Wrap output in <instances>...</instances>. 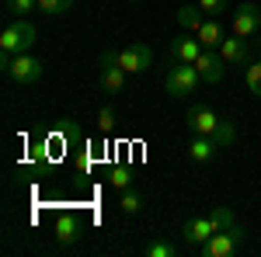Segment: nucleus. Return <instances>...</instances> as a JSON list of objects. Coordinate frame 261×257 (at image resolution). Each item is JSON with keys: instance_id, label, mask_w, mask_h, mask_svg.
Instances as JSON below:
<instances>
[{"instance_id": "2eb2a0df", "label": "nucleus", "mask_w": 261, "mask_h": 257, "mask_svg": "<svg viewBox=\"0 0 261 257\" xmlns=\"http://www.w3.org/2000/svg\"><path fill=\"white\" fill-rule=\"evenodd\" d=\"M199 42H202V49H220L223 45V39H226V32H223V24H220V18H205V24H202L199 32Z\"/></svg>"}, {"instance_id": "5701e85b", "label": "nucleus", "mask_w": 261, "mask_h": 257, "mask_svg": "<svg viewBox=\"0 0 261 257\" xmlns=\"http://www.w3.org/2000/svg\"><path fill=\"white\" fill-rule=\"evenodd\" d=\"M146 257H178V247H171V243H164V240H153V243H146Z\"/></svg>"}, {"instance_id": "bb28decb", "label": "nucleus", "mask_w": 261, "mask_h": 257, "mask_svg": "<svg viewBox=\"0 0 261 257\" xmlns=\"http://www.w3.org/2000/svg\"><path fill=\"white\" fill-rule=\"evenodd\" d=\"M129 4H136V0H129Z\"/></svg>"}, {"instance_id": "f8f14e48", "label": "nucleus", "mask_w": 261, "mask_h": 257, "mask_svg": "<svg viewBox=\"0 0 261 257\" xmlns=\"http://www.w3.org/2000/svg\"><path fill=\"white\" fill-rule=\"evenodd\" d=\"M216 233V226H213V219H209V212L205 216H195V219H188L185 222V240L192 243V247H202L205 240Z\"/></svg>"}, {"instance_id": "b1692460", "label": "nucleus", "mask_w": 261, "mask_h": 257, "mask_svg": "<svg viewBox=\"0 0 261 257\" xmlns=\"http://www.w3.org/2000/svg\"><path fill=\"white\" fill-rule=\"evenodd\" d=\"M70 7H73V0H39L42 14H63V11H70Z\"/></svg>"}, {"instance_id": "20e7f679", "label": "nucleus", "mask_w": 261, "mask_h": 257, "mask_svg": "<svg viewBox=\"0 0 261 257\" xmlns=\"http://www.w3.org/2000/svg\"><path fill=\"white\" fill-rule=\"evenodd\" d=\"M199 83H202V77H199V70H195L192 63H174V66L167 70V77H164V91H167L171 98H188Z\"/></svg>"}, {"instance_id": "4468645a", "label": "nucleus", "mask_w": 261, "mask_h": 257, "mask_svg": "<svg viewBox=\"0 0 261 257\" xmlns=\"http://www.w3.org/2000/svg\"><path fill=\"white\" fill-rule=\"evenodd\" d=\"M216 150H220V142L213 136H192V142H188V160L192 163H209V160L216 157Z\"/></svg>"}, {"instance_id": "6ab92c4d", "label": "nucleus", "mask_w": 261, "mask_h": 257, "mask_svg": "<svg viewBox=\"0 0 261 257\" xmlns=\"http://www.w3.org/2000/svg\"><path fill=\"white\" fill-rule=\"evenodd\" d=\"M119 205H122V212H129V216H136L143 209V198H140V191H133V188H125L122 191V198H119Z\"/></svg>"}, {"instance_id": "4be33fe9", "label": "nucleus", "mask_w": 261, "mask_h": 257, "mask_svg": "<svg viewBox=\"0 0 261 257\" xmlns=\"http://www.w3.org/2000/svg\"><path fill=\"white\" fill-rule=\"evenodd\" d=\"M209 219H213V226H216V233H220V230H226V226H233V222H237V219H233V212H230L226 205H220V209H213V212H209Z\"/></svg>"}, {"instance_id": "0eeeda50", "label": "nucleus", "mask_w": 261, "mask_h": 257, "mask_svg": "<svg viewBox=\"0 0 261 257\" xmlns=\"http://www.w3.org/2000/svg\"><path fill=\"white\" fill-rule=\"evenodd\" d=\"M185 122H188L192 136H216V129H220V119H216V111L209 104H192Z\"/></svg>"}, {"instance_id": "9d476101", "label": "nucleus", "mask_w": 261, "mask_h": 257, "mask_svg": "<svg viewBox=\"0 0 261 257\" xmlns=\"http://www.w3.org/2000/svg\"><path fill=\"white\" fill-rule=\"evenodd\" d=\"M171 63H195L202 56V42H199V35L195 32H185L181 39H174L171 42Z\"/></svg>"}, {"instance_id": "9b49d317", "label": "nucleus", "mask_w": 261, "mask_h": 257, "mask_svg": "<svg viewBox=\"0 0 261 257\" xmlns=\"http://www.w3.org/2000/svg\"><path fill=\"white\" fill-rule=\"evenodd\" d=\"M220 56L226 60V66H247L251 63V49H247V39H241V35H230V39H223L220 45Z\"/></svg>"}, {"instance_id": "f257e3e1", "label": "nucleus", "mask_w": 261, "mask_h": 257, "mask_svg": "<svg viewBox=\"0 0 261 257\" xmlns=\"http://www.w3.org/2000/svg\"><path fill=\"white\" fill-rule=\"evenodd\" d=\"M0 70H4V77L14 80V83H39L42 80V60H35L32 52H21V56H7V52H0Z\"/></svg>"}, {"instance_id": "dca6fc26", "label": "nucleus", "mask_w": 261, "mask_h": 257, "mask_svg": "<svg viewBox=\"0 0 261 257\" xmlns=\"http://www.w3.org/2000/svg\"><path fill=\"white\" fill-rule=\"evenodd\" d=\"M205 11H202L199 4H185V7H178V24L185 28V32H199L202 24H205Z\"/></svg>"}, {"instance_id": "a878e982", "label": "nucleus", "mask_w": 261, "mask_h": 257, "mask_svg": "<svg viewBox=\"0 0 261 257\" xmlns=\"http://www.w3.org/2000/svg\"><path fill=\"white\" fill-rule=\"evenodd\" d=\"M199 7L209 14V18H220L223 11H226V0H199Z\"/></svg>"}, {"instance_id": "6e6552de", "label": "nucleus", "mask_w": 261, "mask_h": 257, "mask_svg": "<svg viewBox=\"0 0 261 257\" xmlns=\"http://www.w3.org/2000/svg\"><path fill=\"white\" fill-rule=\"evenodd\" d=\"M195 70H199L202 83H220L226 77V60L220 56V49H202V56L192 63Z\"/></svg>"}, {"instance_id": "423d86ee", "label": "nucleus", "mask_w": 261, "mask_h": 257, "mask_svg": "<svg viewBox=\"0 0 261 257\" xmlns=\"http://www.w3.org/2000/svg\"><path fill=\"white\" fill-rule=\"evenodd\" d=\"M230 28H233V35H241V39H251L254 32H261V7L258 4H241L237 11H233V21H230Z\"/></svg>"}, {"instance_id": "aec40b11", "label": "nucleus", "mask_w": 261, "mask_h": 257, "mask_svg": "<svg viewBox=\"0 0 261 257\" xmlns=\"http://www.w3.org/2000/svg\"><path fill=\"white\" fill-rule=\"evenodd\" d=\"M216 142H220V150L223 146H233L237 142V129H233V122H226V119H220V129H216Z\"/></svg>"}, {"instance_id": "1a4fd4ad", "label": "nucleus", "mask_w": 261, "mask_h": 257, "mask_svg": "<svg viewBox=\"0 0 261 257\" xmlns=\"http://www.w3.org/2000/svg\"><path fill=\"white\" fill-rule=\"evenodd\" d=\"M98 80H101V87L112 91V94L125 87V70L119 66V52H115V49H105V52H101V77Z\"/></svg>"}, {"instance_id": "ddd939ff", "label": "nucleus", "mask_w": 261, "mask_h": 257, "mask_svg": "<svg viewBox=\"0 0 261 257\" xmlns=\"http://www.w3.org/2000/svg\"><path fill=\"white\" fill-rule=\"evenodd\" d=\"M53 233H56V240H60L63 247H73V243L81 240V222H77L73 212H63V216L56 219V226H53Z\"/></svg>"}, {"instance_id": "39448f33", "label": "nucleus", "mask_w": 261, "mask_h": 257, "mask_svg": "<svg viewBox=\"0 0 261 257\" xmlns=\"http://www.w3.org/2000/svg\"><path fill=\"white\" fill-rule=\"evenodd\" d=\"M119 66L125 73H146L153 66V49L143 45V42H133V45L119 49Z\"/></svg>"}, {"instance_id": "393cba45", "label": "nucleus", "mask_w": 261, "mask_h": 257, "mask_svg": "<svg viewBox=\"0 0 261 257\" xmlns=\"http://www.w3.org/2000/svg\"><path fill=\"white\" fill-rule=\"evenodd\" d=\"M98 129L105 132V136L115 129V111H112V108H101V111H98Z\"/></svg>"}, {"instance_id": "f3484780", "label": "nucleus", "mask_w": 261, "mask_h": 257, "mask_svg": "<svg viewBox=\"0 0 261 257\" xmlns=\"http://www.w3.org/2000/svg\"><path fill=\"white\" fill-rule=\"evenodd\" d=\"M244 83H247V91H251L254 98H261V60L247 63V70H244Z\"/></svg>"}, {"instance_id": "f03ea898", "label": "nucleus", "mask_w": 261, "mask_h": 257, "mask_svg": "<svg viewBox=\"0 0 261 257\" xmlns=\"http://www.w3.org/2000/svg\"><path fill=\"white\" fill-rule=\"evenodd\" d=\"M39 39V32H35V24L24 18H14L4 32H0V52H7V56H21V52H28L32 45Z\"/></svg>"}, {"instance_id": "a211bd4d", "label": "nucleus", "mask_w": 261, "mask_h": 257, "mask_svg": "<svg viewBox=\"0 0 261 257\" xmlns=\"http://www.w3.org/2000/svg\"><path fill=\"white\" fill-rule=\"evenodd\" d=\"M108 181H112L119 191L133 188V167H112V170H108Z\"/></svg>"}, {"instance_id": "412c9836", "label": "nucleus", "mask_w": 261, "mask_h": 257, "mask_svg": "<svg viewBox=\"0 0 261 257\" xmlns=\"http://www.w3.org/2000/svg\"><path fill=\"white\" fill-rule=\"evenodd\" d=\"M4 4H7V11H11L14 18H24V14L39 11V0H4Z\"/></svg>"}, {"instance_id": "7ed1b4c3", "label": "nucleus", "mask_w": 261, "mask_h": 257, "mask_svg": "<svg viewBox=\"0 0 261 257\" xmlns=\"http://www.w3.org/2000/svg\"><path fill=\"white\" fill-rule=\"evenodd\" d=\"M244 240H247V230H244L241 222H233V226H226V230H220V233H213V237L205 240L202 254L205 257H233L244 247Z\"/></svg>"}]
</instances>
